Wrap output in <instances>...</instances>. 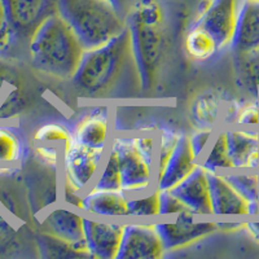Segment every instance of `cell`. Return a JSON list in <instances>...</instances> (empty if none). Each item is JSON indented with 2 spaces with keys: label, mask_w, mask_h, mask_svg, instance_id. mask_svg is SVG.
<instances>
[{
  "label": "cell",
  "mask_w": 259,
  "mask_h": 259,
  "mask_svg": "<svg viewBox=\"0 0 259 259\" xmlns=\"http://www.w3.org/2000/svg\"><path fill=\"white\" fill-rule=\"evenodd\" d=\"M70 82L85 99L121 97L142 90L128 26L104 46L84 51Z\"/></svg>",
  "instance_id": "cell-1"
},
{
  "label": "cell",
  "mask_w": 259,
  "mask_h": 259,
  "mask_svg": "<svg viewBox=\"0 0 259 259\" xmlns=\"http://www.w3.org/2000/svg\"><path fill=\"white\" fill-rule=\"evenodd\" d=\"M32 68L48 77L70 80L84 48L70 25L59 12L46 18L27 43Z\"/></svg>",
  "instance_id": "cell-2"
},
{
  "label": "cell",
  "mask_w": 259,
  "mask_h": 259,
  "mask_svg": "<svg viewBox=\"0 0 259 259\" xmlns=\"http://www.w3.org/2000/svg\"><path fill=\"white\" fill-rule=\"evenodd\" d=\"M59 13L85 51L104 46L127 27V16L109 0H59Z\"/></svg>",
  "instance_id": "cell-3"
},
{
  "label": "cell",
  "mask_w": 259,
  "mask_h": 259,
  "mask_svg": "<svg viewBox=\"0 0 259 259\" xmlns=\"http://www.w3.org/2000/svg\"><path fill=\"white\" fill-rule=\"evenodd\" d=\"M109 148L117 157L123 193L134 196L154 188L156 138L115 135Z\"/></svg>",
  "instance_id": "cell-4"
},
{
  "label": "cell",
  "mask_w": 259,
  "mask_h": 259,
  "mask_svg": "<svg viewBox=\"0 0 259 259\" xmlns=\"http://www.w3.org/2000/svg\"><path fill=\"white\" fill-rule=\"evenodd\" d=\"M159 25H149L133 17H127V26L131 31L134 57L142 82V90L144 91L152 89L157 69L162 60L163 34Z\"/></svg>",
  "instance_id": "cell-5"
},
{
  "label": "cell",
  "mask_w": 259,
  "mask_h": 259,
  "mask_svg": "<svg viewBox=\"0 0 259 259\" xmlns=\"http://www.w3.org/2000/svg\"><path fill=\"white\" fill-rule=\"evenodd\" d=\"M12 43H29L39 25L59 12V0H3Z\"/></svg>",
  "instance_id": "cell-6"
},
{
  "label": "cell",
  "mask_w": 259,
  "mask_h": 259,
  "mask_svg": "<svg viewBox=\"0 0 259 259\" xmlns=\"http://www.w3.org/2000/svg\"><path fill=\"white\" fill-rule=\"evenodd\" d=\"M105 153L106 150L94 149L73 140L62 148V182L83 193L99 174Z\"/></svg>",
  "instance_id": "cell-7"
},
{
  "label": "cell",
  "mask_w": 259,
  "mask_h": 259,
  "mask_svg": "<svg viewBox=\"0 0 259 259\" xmlns=\"http://www.w3.org/2000/svg\"><path fill=\"white\" fill-rule=\"evenodd\" d=\"M166 250L156 221L127 219L117 259H159Z\"/></svg>",
  "instance_id": "cell-8"
},
{
  "label": "cell",
  "mask_w": 259,
  "mask_h": 259,
  "mask_svg": "<svg viewBox=\"0 0 259 259\" xmlns=\"http://www.w3.org/2000/svg\"><path fill=\"white\" fill-rule=\"evenodd\" d=\"M241 0H206L193 25L206 30L214 38L219 51L230 48L235 35Z\"/></svg>",
  "instance_id": "cell-9"
},
{
  "label": "cell",
  "mask_w": 259,
  "mask_h": 259,
  "mask_svg": "<svg viewBox=\"0 0 259 259\" xmlns=\"http://www.w3.org/2000/svg\"><path fill=\"white\" fill-rule=\"evenodd\" d=\"M175 218L174 222L156 221L157 231L166 251L184 249L218 231L217 222L196 221V215L191 211L180 212Z\"/></svg>",
  "instance_id": "cell-10"
},
{
  "label": "cell",
  "mask_w": 259,
  "mask_h": 259,
  "mask_svg": "<svg viewBox=\"0 0 259 259\" xmlns=\"http://www.w3.org/2000/svg\"><path fill=\"white\" fill-rule=\"evenodd\" d=\"M127 221V219H126ZM123 219H100L84 215V241L90 258L117 259L123 236Z\"/></svg>",
  "instance_id": "cell-11"
},
{
  "label": "cell",
  "mask_w": 259,
  "mask_h": 259,
  "mask_svg": "<svg viewBox=\"0 0 259 259\" xmlns=\"http://www.w3.org/2000/svg\"><path fill=\"white\" fill-rule=\"evenodd\" d=\"M84 214L78 209L59 206L45 215L40 227L43 233L68 242L82 256L90 258L84 241Z\"/></svg>",
  "instance_id": "cell-12"
},
{
  "label": "cell",
  "mask_w": 259,
  "mask_h": 259,
  "mask_svg": "<svg viewBox=\"0 0 259 259\" xmlns=\"http://www.w3.org/2000/svg\"><path fill=\"white\" fill-rule=\"evenodd\" d=\"M200 161L194 157L189 144V135L179 134L171 153L154 175V188L170 191L186 179Z\"/></svg>",
  "instance_id": "cell-13"
},
{
  "label": "cell",
  "mask_w": 259,
  "mask_h": 259,
  "mask_svg": "<svg viewBox=\"0 0 259 259\" xmlns=\"http://www.w3.org/2000/svg\"><path fill=\"white\" fill-rule=\"evenodd\" d=\"M233 170H259V127L226 128Z\"/></svg>",
  "instance_id": "cell-14"
},
{
  "label": "cell",
  "mask_w": 259,
  "mask_h": 259,
  "mask_svg": "<svg viewBox=\"0 0 259 259\" xmlns=\"http://www.w3.org/2000/svg\"><path fill=\"white\" fill-rule=\"evenodd\" d=\"M170 192L196 217L212 215L209 172L200 163L182 183L170 189Z\"/></svg>",
  "instance_id": "cell-15"
},
{
  "label": "cell",
  "mask_w": 259,
  "mask_h": 259,
  "mask_svg": "<svg viewBox=\"0 0 259 259\" xmlns=\"http://www.w3.org/2000/svg\"><path fill=\"white\" fill-rule=\"evenodd\" d=\"M128 196L122 191H103L94 187L82 193L79 211L100 219H128L127 214Z\"/></svg>",
  "instance_id": "cell-16"
},
{
  "label": "cell",
  "mask_w": 259,
  "mask_h": 259,
  "mask_svg": "<svg viewBox=\"0 0 259 259\" xmlns=\"http://www.w3.org/2000/svg\"><path fill=\"white\" fill-rule=\"evenodd\" d=\"M110 133L112 124L109 108L96 106L78 121L73 131V138L85 147L106 150L112 140Z\"/></svg>",
  "instance_id": "cell-17"
},
{
  "label": "cell",
  "mask_w": 259,
  "mask_h": 259,
  "mask_svg": "<svg viewBox=\"0 0 259 259\" xmlns=\"http://www.w3.org/2000/svg\"><path fill=\"white\" fill-rule=\"evenodd\" d=\"M230 50L233 55H245L259 51V2L241 0Z\"/></svg>",
  "instance_id": "cell-18"
},
{
  "label": "cell",
  "mask_w": 259,
  "mask_h": 259,
  "mask_svg": "<svg viewBox=\"0 0 259 259\" xmlns=\"http://www.w3.org/2000/svg\"><path fill=\"white\" fill-rule=\"evenodd\" d=\"M212 215H246L249 201L226 179L223 172H209Z\"/></svg>",
  "instance_id": "cell-19"
},
{
  "label": "cell",
  "mask_w": 259,
  "mask_h": 259,
  "mask_svg": "<svg viewBox=\"0 0 259 259\" xmlns=\"http://www.w3.org/2000/svg\"><path fill=\"white\" fill-rule=\"evenodd\" d=\"M200 165L207 172H227L233 170L230 152H228L226 127L219 128L215 135H212L206 152L200 159Z\"/></svg>",
  "instance_id": "cell-20"
},
{
  "label": "cell",
  "mask_w": 259,
  "mask_h": 259,
  "mask_svg": "<svg viewBox=\"0 0 259 259\" xmlns=\"http://www.w3.org/2000/svg\"><path fill=\"white\" fill-rule=\"evenodd\" d=\"M236 77L251 99L259 101V51L245 55H233Z\"/></svg>",
  "instance_id": "cell-21"
},
{
  "label": "cell",
  "mask_w": 259,
  "mask_h": 259,
  "mask_svg": "<svg viewBox=\"0 0 259 259\" xmlns=\"http://www.w3.org/2000/svg\"><path fill=\"white\" fill-rule=\"evenodd\" d=\"M184 47L191 59L197 60V61L210 59L219 51L214 38L206 30L196 25H193L189 30L186 41H184Z\"/></svg>",
  "instance_id": "cell-22"
},
{
  "label": "cell",
  "mask_w": 259,
  "mask_h": 259,
  "mask_svg": "<svg viewBox=\"0 0 259 259\" xmlns=\"http://www.w3.org/2000/svg\"><path fill=\"white\" fill-rule=\"evenodd\" d=\"M128 219L159 218V191L153 188L145 193L128 196Z\"/></svg>",
  "instance_id": "cell-23"
},
{
  "label": "cell",
  "mask_w": 259,
  "mask_h": 259,
  "mask_svg": "<svg viewBox=\"0 0 259 259\" xmlns=\"http://www.w3.org/2000/svg\"><path fill=\"white\" fill-rule=\"evenodd\" d=\"M24 157V142L17 130L0 126V166L15 165Z\"/></svg>",
  "instance_id": "cell-24"
},
{
  "label": "cell",
  "mask_w": 259,
  "mask_h": 259,
  "mask_svg": "<svg viewBox=\"0 0 259 259\" xmlns=\"http://www.w3.org/2000/svg\"><path fill=\"white\" fill-rule=\"evenodd\" d=\"M223 174L249 202H259V170H231Z\"/></svg>",
  "instance_id": "cell-25"
},
{
  "label": "cell",
  "mask_w": 259,
  "mask_h": 259,
  "mask_svg": "<svg viewBox=\"0 0 259 259\" xmlns=\"http://www.w3.org/2000/svg\"><path fill=\"white\" fill-rule=\"evenodd\" d=\"M91 187L96 189H103V191H121L119 166H118L114 152L109 147L106 149L100 171H99L97 177L95 178Z\"/></svg>",
  "instance_id": "cell-26"
},
{
  "label": "cell",
  "mask_w": 259,
  "mask_h": 259,
  "mask_svg": "<svg viewBox=\"0 0 259 259\" xmlns=\"http://www.w3.org/2000/svg\"><path fill=\"white\" fill-rule=\"evenodd\" d=\"M34 140L39 144H53L60 143L61 147H66L74 140L73 131L61 123H47L39 127L34 134Z\"/></svg>",
  "instance_id": "cell-27"
},
{
  "label": "cell",
  "mask_w": 259,
  "mask_h": 259,
  "mask_svg": "<svg viewBox=\"0 0 259 259\" xmlns=\"http://www.w3.org/2000/svg\"><path fill=\"white\" fill-rule=\"evenodd\" d=\"M232 123L242 127H259V101L251 99L240 106Z\"/></svg>",
  "instance_id": "cell-28"
},
{
  "label": "cell",
  "mask_w": 259,
  "mask_h": 259,
  "mask_svg": "<svg viewBox=\"0 0 259 259\" xmlns=\"http://www.w3.org/2000/svg\"><path fill=\"white\" fill-rule=\"evenodd\" d=\"M189 211L186 205L170 191H159V218Z\"/></svg>",
  "instance_id": "cell-29"
},
{
  "label": "cell",
  "mask_w": 259,
  "mask_h": 259,
  "mask_svg": "<svg viewBox=\"0 0 259 259\" xmlns=\"http://www.w3.org/2000/svg\"><path fill=\"white\" fill-rule=\"evenodd\" d=\"M212 134H214L212 128H201L189 135V144H191L192 152L198 161L202 158V156L206 152L207 147L211 142Z\"/></svg>",
  "instance_id": "cell-30"
},
{
  "label": "cell",
  "mask_w": 259,
  "mask_h": 259,
  "mask_svg": "<svg viewBox=\"0 0 259 259\" xmlns=\"http://www.w3.org/2000/svg\"><path fill=\"white\" fill-rule=\"evenodd\" d=\"M36 154L41 161H45L47 165L50 166H57L61 163V156L62 149L60 150L59 148L53 147V145L48 144H40L35 148Z\"/></svg>",
  "instance_id": "cell-31"
},
{
  "label": "cell",
  "mask_w": 259,
  "mask_h": 259,
  "mask_svg": "<svg viewBox=\"0 0 259 259\" xmlns=\"http://www.w3.org/2000/svg\"><path fill=\"white\" fill-rule=\"evenodd\" d=\"M11 46V34L7 24L6 11H4L3 0H0V53Z\"/></svg>",
  "instance_id": "cell-32"
},
{
  "label": "cell",
  "mask_w": 259,
  "mask_h": 259,
  "mask_svg": "<svg viewBox=\"0 0 259 259\" xmlns=\"http://www.w3.org/2000/svg\"><path fill=\"white\" fill-rule=\"evenodd\" d=\"M244 228L250 235L251 239L259 244V222H245Z\"/></svg>",
  "instance_id": "cell-33"
},
{
  "label": "cell",
  "mask_w": 259,
  "mask_h": 259,
  "mask_svg": "<svg viewBox=\"0 0 259 259\" xmlns=\"http://www.w3.org/2000/svg\"><path fill=\"white\" fill-rule=\"evenodd\" d=\"M245 222H240V223H217L218 226V230H226V231H235L240 230V228H244Z\"/></svg>",
  "instance_id": "cell-34"
},
{
  "label": "cell",
  "mask_w": 259,
  "mask_h": 259,
  "mask_svg": "<svg viewBox=\"0 0 259 259\" xmlns=\"http://www.w3.org/2000/svg\"><path fill=\"white\" fill-rule=\"evenodd\" d=\"M109 2H112L122 13L127 16V3H128V0H109Z\"/></svg>",
  "instance_id": "cell-35"
},
{
  "label": "cell",
  "mask_w": 259,
  "mask_h": 259,
  "mask_svg": "<svg viewBox=\"0 0 259 259\" xmlns=\"http://www.w3.org/2000/svg\"><path fill=\"white\" fill-rule=\"evenodd\" d=\"M253 2H259V0H253Z\"/></svg>",
  "instance_id": "cell-36"
}]
</instances>
